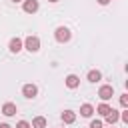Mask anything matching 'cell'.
<instances>
[{"label": "cell", "mask_w": 128, "mask_h": 128, "mask_svg": "<svg viewBox=\"0 0 128 128\" xmlns=\"http://www.w3.org/2000/svg\"><path fill=\"white\" fill-rule=\"evenodd\" d=\"M2 114H4V116H14V114H16V104H14V102H6V104L2 106Z\"/></svg>", "instance_id": "cell-9"}, {"label": "cell", "mask_w": 128, "mask_h": 128, "mask_svg": "<svg viewBox=\"0 0 128 128\" xmlns=\"http://www.w3.org/2000/svg\"><path fill=\"white\" fill-rule=\"evenodd\" d=\"M98 96H100V100H102V102H108V100L114 96V88H112L110 84H104V86H100Z\"/></svg>", "instance_id": "cell-3"}, {"label": "cell", "mask_w": 128, "mask_h": 128, "mask_svg": "<svg viewBox=\"0 0 128 128\" xmlns=\"http://www.w3.org/2000/svg\"><path fill=\"white\" fill-rule=\"evenodd\" d=\"M120 120H122V122H128V110H124V112L120 114Z\"/></svg>", "instance_id": "cell-18"}, {"label": "cell", "mask_w": 128, "mask_h": 128, "mask_svg": "<svg viewBox=\"0 0 128 128\" xmlns=\"http://www.w3.org/2000/svg\"><path fill=\"white\" fill-rule=\"evenodd\" d=\"M74 120H76V114H74L72 110H64V112H62V122H64V124H72Z\"/></svg>", "instance_id": "cell-11"}, {"label": "cell", "mask_w": 128, "mask_h": 128, "mask_svg": "<svg viewBox=\"0 0 128 128\" xmlns=\"http://www.w3.org/2000/svg\"><path fill=\"white\" fill-rule=\"evenodd\" d=\"M54 38H56L60 44H64V42H68V40L72 38V32H70V28H66V26H58L56 32H54Z\"/></svg>", "instance_id": "cell-1"}, {"label": "cell", "mask_w": 128, "mask_h": 128, "mask_svg": "<svg viewBox=\"0 0 128 128\" xmlns=\"http://www.w3.org/2000/svg\"><path fill=\"white\" fill-rule=\"evenodd\" d=\"M0 128H12V126H10V124H6V122H2V124H0Z\"/></svg>", "instance_id": "cell-20"}, {"label": "cell", "mask_w": 128, "mask_h": 128, "mask_svg": "<svg viewBox=\"0 0 128 128\" xmlns=\"http://www.w3.org/2000/svg\"><path fill=\"white\" fill-rule=\"evenodd\" d=\"M100 78H102L100 70H90V72H88V80H90V82H98Z\"/></svg>", "instance_id": "cell-14"}, {"label": "cell", "mask_w": 128, "mask_h": 128, "mask_svg": "<svg viewBox=\"0 0 128 128\" xmlns=\"http://www.w3.org/2000/svg\"><path fill=\"white\" fill-rule=\"evenodd\" d=\"M120 106L122 108H128V94H122L120 96Z\"/></svg>", "instance_id": "cell-15"}, {"label": "cell", "mask_w": 128, "mask_h": 128, "mask_svg": "<svg viewBox=\"0 0 128 128\" xmlns=\"http://www.w3.org/2000/svg\"><path fill=\"white\" fill-rule=\"evenodd\" d=\"M66 86H68L70 90L78 88V86H80V78H78L76 74H68V76H66Z\"/></svg>", "instance_id": "cell-7"}, {"label": "cell", "mask_w": 128, "mask_h": 128, "mask_svg": "<svg viewBox=\"0 0 128 128\" xmlns=\"http://www.w3.org/2000/svg\"><path fill=\"white\" fill-rule=\"evenodd\" d=\"M112 128H114V126H112Z\"/></svg>", "instance_id": "cell-23"}, {"label": "cell", "mask_w": 128, "mask_h": 128, "mask_svg": "<svg viewBox=\"0 0 128 128\" xmlns=\"http://www.w3.org/2000/svg\"><path fill=\"white\" fill-rule=\"evenodd\" d=\"M104 118H106V122H108V124H110V126H114V124H116V122H118V120H120V112H118V110H114V108H112V110H110V112H108V114H106V116H104Z\"/></svg>", "instance_id": "cell-8"}, {"label": "cell", "mask_w": 128, "mask_h": 128, "mask_svg": "<svg viewBox=\"0 0 128 128\" xmlns=\"http://www.w3.org/2000/svg\"><path fill=\"white\" fill-rule=\"evenodd\" d=\"M24 12L26 14H34V12H38V8H40V4H38V0H24Z\"/></svg>", "instance_id": "cell-5"}, {"label": "cell", "mask_w": 128, "mask_h": 128, "mask_svg": "<svg viewBox=\"0 0 128 128\" xmlns=\"http://www.w3.org/2000/svg\"><path fill=\"white\" fill-rule=\"evenodd\" d=\"M24 48H26L28 52H38V50H40V38H38V36H28V38L24 40Z\"/></svg>", "instance_id": "cell-2"}, {"label": "cell", "mask_w": 128, "mask_h": 128, "mask_svg": "<svg viewBox=\"0 0 128 128\" xmlns=\"http://www.w3.org/2000/svg\"><path fill=\"white\" fill-rule=\"evenodd\" d=\"M16 128H32V126H30V122H26V120H20V122L16 124Z\"/></svg>", "instance_id": "cell-17"}, {"label": "cell", "mask_w": 128, "mask_h": 128, "mask_svg": "<svg viewBox=\"0 0 128 128\" xmlns=\"http://www.w3.org/2000/svg\"><path fill=\"white\" fill-rule=\"evenodd\" d=\"M110 110H112V106H108L106 102H102V104H98V108H96V114H100V116H106Z\"/></svg>", "instance_id": "cell-13"}, {"label": "cell", "mask_w": 128, "mask_h": 128, "mask_svg": "<svg viewBox=\"0 0 128 128\" xmlns=\"http://www.w3.org/2000/svg\"><path fill=\"white\" fill-rule=\"evenodd\" d=\"M22 94H24V98L30 100V98H34V96L38 94V88H36L34 84H24V86H22Z\"/></svg>", "instance_id": "cell-6"}, {"label": "cell", "mask_w": 128, "mask_h": 128, "mask_svg": "<svg viewBox=\"0 0 128 128\" xmlns=\"http://www.w3.org/2000/svg\"><path fill=\"white\" fill-rule=\"evenodd\" d=\"M12 2H14V4H16V2H22V0H12Z\"/></svg>", "instance_id": "cell-21"}, {"label": "cell", "mask_w": 128, "mask_h": 128, "mask_svg": "<svg viewBox=\"0 0 128 128\" xmlns=\"http://www.w3.org/2000/svg\"><path fill=\"white\" fill-rule=\"evenodd\" d=\"M8 48H10L12 54H18V52L24 48V40H22V38H12L10 44H8Z\"/></svg>", "instance_id": "cell-4"}, {"label": "cell", "mask_w": 128, "mask_h": 128, "mask_svg": "<svg viewBox=\"0 0 128 128\" xmlns=\"http://www.w3.org/2000/svg\"><path fill=\"white\" fill-rule=\"evenodd\" d=\"M48 2H58V0H48Z\"/></svg>", "instance_id": "cell-22"}, {"label": "cell", "mask_w": 128, "mask_h": 128, "mask_svg": "<svg viewBox=\"0 0 128 128\" xmlns=\"http://www.w3.org/2000/svg\"><path fill=\"white\" fill-rule=\"evenodd\" d=\"M96 2H98V4H100V6H106V4H108V2H110V0H96Z\"/></svg>", "instance_id": "cell-19"}, {"label": "cell", "mask_w": 128, "mask_h": 128, "mask_svg": "<svg viewBox=\"0 0 128 128\" xmlns=\"http://www.w3.org/2000/svg\"><path fill=\"white\" fill-rule=\"evenodd\" d=\"M88 128H104V124H102V120H92Z\"/></svg>", "instance_id": "cell-16"}, {"label": "cell", "mask_w": 128, "mask_h": 128, "mask_svg": "<svg viewBox=\"0 0 128 128\" xmlns=\"http://www.w3.org/2000/svg\"><path fill=\"white\" fill-rule=\"evenodd\" d=\"M92 114H94V106H92V104H82V106H80V116L90 118Z\"/></svg>", "instance_id": "cell-10"}, {"label": "cell", "mask_w": 128, "mask_h": 128, "mask_svg": "<svg viewBox=\"0 0 128 128\" xmlns=\"http://www.w3.org/2000/svg\"><path fill=\"white\" fill-rule=\"evenodd\" d=\"M46 124H48V122H46V118H44V116H36V118L32 120V124H30V126H32V128H46Z\"/></svg>", "instance_id": "cell-12"}]
</instances>
